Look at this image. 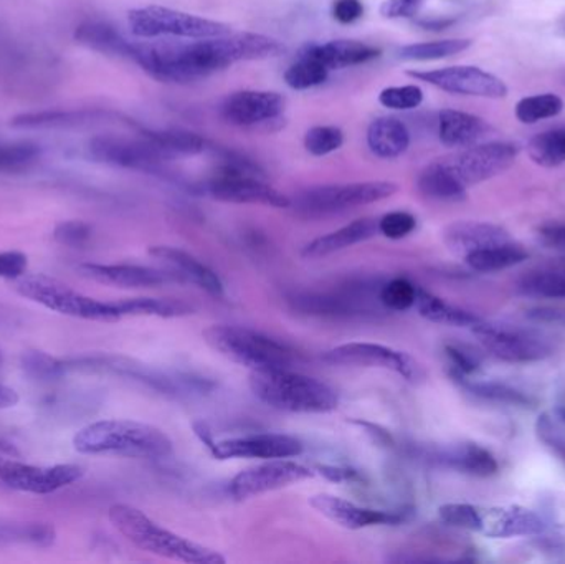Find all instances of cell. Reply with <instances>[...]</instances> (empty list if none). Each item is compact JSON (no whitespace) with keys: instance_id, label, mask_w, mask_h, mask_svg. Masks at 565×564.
<instances>
[{"instance_id":"cell-20","label":"cell","mask_w":565,"mask_h":564,"mask_svg":"<svg viewBox=\"0 0 565 564\" xmlns=\"http://www.w3.org/2000/svg\"><path fill=\"white\" fill-rule=\"evenodd\" d=\"M76 270L83 277L99 284L115 285L121 288H158L166 284H184L174 270L142 267V265H103L83 264Z\"/></svg>"},{"instance_id":"cell-11","label":"cell","mask_w":565,"mask_h":564,"mask_svg":"<svg viewBox=\"0 0 565 564\" xmlns=\"http://www.w3.org/2000/svg\"><path fill=\"white\" fill-rule=\"evenodd\" d=\"M471 330L484 350L504 363H536L553 354L550 341L526 328L484 323L481 320Z\"/></svg>"},{"instance_id":"cell-58","label":"cell","mask_w":565,"mask_h":564,"mask_svg":"<svg viewBox=\"0 0 565 564\" xmlns=\"http://www.w3.org/2000/svg\"><path fill=\"white\" fill-rule=\"evenodd\" d=\"M451 19H437V20H420L418 25L424 26L427 30H445L454 23Z\"/></svg>"},{"instance_id":"cell-15","label":"cell","mask_w":565,"mask_h":564,"mask_svg":"<svg viewBox=\"0 0 565 564\" xmlns=\"http://www.w3.org/2000/svg\"><path fill=\"white\" fill-rule=\"evenodd\" d=\"M89 158L103 164L115 168L135 169V171L151 172L159 169L168 159L149 141L146 136L125 138V136L103 135L89 139Z\"/></svg>"},{"instance_id":"cell-44","label":"cell","mask_w":565,"mask_h":564,"mask_svg":"<svg viewBox=\"0 0 565 564\" xmlns=\"http://www.w3.org/2000/svg\"><path fill=\"white\" fill-rule=\"evenodd\" d=\"M418 287L407 278H394L379 291V300L392 311H407L415 307Z\"/></svg>"},{"instance_id":"cell-16","label":"cell","mask_w":565,"mask_h":564,"mask_svg":"<svg viewBox=\"0 0 565 564\" xmlns=\"http://www.w3.org/2000/svg\"><path fill=\"white\" fill-rule=\"evenodd\" d=\"M311 477V470L301 464L274 459L270 462L262 464V466L242 470L232 479L228 492L235 500H247L252 497L274 492V490L285 489V487L302 482Z\"/></svg>"},{"instance_id":"cell-24","label":"cell","mask_w":565,"mask_h":564,"mask_svg":"<svg viewBox=\"0 0 565 564\" xmlns=\"http://www.w3.org/2000/svg\"><path fill=\"white\" fill-rule=\"evenodd\" d=\"M301 53L318 60L331 72L372 62L379 58L382 52L377 46L359 40H331L326 43H308L302 46Z\"/></svg>"},{"instance_id":"cell-27","label":"cell","mask_w":565,"mask_h":564,"mask_svg":"<svg viewBox=\"0 0 565 564\" xmlns=\"http://www.w3.org/2000/svg\"><path fill=\"white\" fill-rule=\"evenodd\" d=\"M99 109H46L13 116L9 125L13 129H72L93 125L105 116Z\"/></svg>"},{"instance_id":"cell-62","label":"cell","mask_w":565,"mask_h":564,"mask_svg":"<svg viewBox=\"0 0 565 564\" xmlns=\"http://www.w3.org/2000/svg\"><path fill=\"white\" fill-rule=\"evenodd\" d=\"M0 364H2V354H0Z\"/></svg>"},{"instance_id":"cell-32","label":"cell","mask_w":565,"mask_h":564,"mask_svg":"<svg viewBox=\"0 0 565 564\" xmlns=\"http://www.w3.org/2000/svg\"><path fill=\"white\" fill-rule=\"evenodd\" d=\"M440 460L451 469L475 477H491L498 472L493 454L477 444H461L441 454Z\"/></svg>"},{"instance_id":"cell-2","label":"cell","mask_w":565,"mask_h":564,"mask_svg":"<svg viewBox=\"0 0 565 564\" xmlns=\"http://www.w3.org/2000/svg\"><path fill=\"white\" fill-rule=\"evenodd\" d=\"M76 453L158 460L171 456L174 444L164 430L136 421L108 419L88 424L73 437Z\"/></svg>"},{"instance_id":"cell-17","label":"cell","mask_w":565,"mask_h":564,"mask_svg":"<svg viewBox=\"0 0 565 564\" xmlns=\"http://www.w3.org/2000/svg\"><path fill=\"white\" fill-rule=\"evenodd\" d=\"M215 459H291L301 456L305 446L296 437L285 434H254L212 444Z\"/></svg>"},{"instance_id":"cell-41","label":"cell","mask_w":565,"mask_h":564,"mask_svg":"<svg viewBox=\"0 0 565 564\" xmlns=\"http://www.w3.org/2000/svg\"><path fill=\"white\" fill-rule=\"evenodd\" d=\"M329 70L322 63L306 53L299 52L295 63L285 72L286 85L296 92L315 88L328 79Z\"/></svg>"},{"instance_id":"cell-22","label":"cell","mask_w":565,"mask_h":564,"mask_svg":"<svg viewBox=\"0 0 565 564\" xmlns=\"http://www.w3.org/2000/svg\"><path fill=\"white\" fill-rule=\"evenodd\" d=\"M510 232L501 225L490 222L460 221L447 225L444 231V242L454 254L467 257L471 252L483 251L494 245L511 242Z\"/></svg>"},{"instance_id":"cell-1","label":"cell","mask_w":565,"mask_h":564,"mask_svg":"<svg viewBox=\"0 0 565 564\" xmlns=\"http://www.w3.org/2000/svg\"><path fill=\"white\" fill-rule=\"evenodd\" d=\"M282 52L285 46L274 36L228 32L192 42L132 43L129 58L159 82L191 83L234 63L274 58Z\"/></svg>"},{"instance_id":"cell-53","label":"cell","mask_w":565,"mask_h":564,"mask_svg":"<svg viewBox=\"0 0 565 564\" xmlns=\"http://www.w3.org/2000/svg\"><path fill=\"white\" fill-rule=\"evenodd\" d=\"M424 0H385L381 13L385 19H408L420 9Z\"/></svg>"},{"instance_id":"cell-49","label":"cell","mask_w":565,"mask_h":564,"mask_svg":"<svg viewBox=\"0 0 565 564\" xmlns=\"http://www.w3.org/2000/svg\"><path fill=\"white\" fill-rule=\"evenodd\" d=\"M417 228V219L407 211H392L379 219V234L391 241L408 237Z\"/></svg>"},{"instance_id":"cell-50","label":"cell","mask_w":565,"mask_h":564,"mask_svg":"<svg viewBox=\"0 0 565 564\" xmlns=\"http://www.w3.org/2000/svg\"><path fill=\"white\" fill-rule=\"evenodd\" d=\"M92 225L83 221L60 222L55 231H53L55 242L70 248L85 247V245H88V242L92 241Z\"/></svg>"},{"instance_id":"cell-38","label":"cell","mask_w":565,"mask_h":564,"mask_svg":"<svg viewBox=\"0 0 565 564\" xmlns=\"http://www.w3.org/2000/svg\"><path fill=\"white\" fill-rule=\"evenodd\" d=\"M473 45L470 39L435 40V42L411 43L398 50V58L405 62H435L458 55Z\"/></svg>"},{"instance_id":"cell-19","label":"cell","mask_w":565,"mask_h":564,"mask_svg":"<svg viewBox=\"0 0 565 564\" xmlns=\"http://www.w3.org/2000/svg\"><path fill=\"white\" fill-rule=\"evenodd\" d=\"M309 506L335 525L348 530H362L369 526L398 525L405 522V512H384V510L365 509L331 493H318L309 499Z\"/></svg>"},{"instance_id":"cell-13","label":"cell","mask_w":565,"mask_h":564,"mask_svg":"<svg viewBox=\"0 0 565 564\" xmlns=\"http://www.w3.org/2000/svg\"><path fill=\"white\" fill-rule=\"evenodd\" d=\"M85 476V469L76 464L53 467L30 466L15 457L0 456V483L17 492L50 496L73 486Z\"/></svg>"},{"instance_id":"cell-55","label":"cell","mask_w":565,"mask_h":564,"mask_svg":"<svg viewBox=\"0 0 565 564\" xmlns=\"http://www.w3.org/2000/svg\"><path fill=\"white\" fill-rule=\"evenodd\" d=\"M540 241L547 248L564 252L565 254V224H546L537 231Z\"/></svg>"},{"instance_id":"cell-10","label":"cell","mask_w":565,"mask_h":564,"mask_svg":"<svg viewBox=\"0 0 565 564\" xmlns=\"http://www.w3.org/2000/svg\"><path fill=\"white\" fill-rule=\"evenodd\" d=\"M518 155L520 146L514 142L490 141L460 149L441 161L457 175L461 184L470 188L510 171L516 162Z\"/></svg>"},{"instance_id":"cell-46","label":"cell","mask_w":565,"mask_h":564,"mask_svg":"<svg viewBox=\"0 0 565 564\" xmlns=\"http://www.w3.org/2000/svg\"><path fill=\"white\" fill-rule=\"evenodd\" d=\"M344 145V132L338 126H315L305 135V148L316 158L331 155Z\"/></svg>"},{"instance_id":"cell-52","label":"cell","mask_w":565,"mask_h":564,"mask_svg":"<svg viewBox=\"0 0 565 564\" xmlns=\"http://www.w3.org/2000/svg\"><path fill=\"white\" fill-rule=\"evenodd\" d=\"M29 267V257L23 252H0V278L15 280L22 277Z\"/></svg>"},{"instance_id":"cell-54","label":"cell","mask_w":565,"mask_h":564,"mask_svg":"<svg viewBox=\"0 0 565 564\" xmlns=\"http://www.w3.org/2000/svg\"><path fill=\"white\" fill-rule=\"evenodd\" d=\"M332 15L339 23H354L364 15V6L361 0H335L332 6Z\"/></svg>"},{"instance_id":"cell-45","label":"cell","mask_w":565,"mask_h":564,"mask_svg":"<svg viewBox=\"0 0 565 564\" xmlns=\"http://www.w3.org/2000/svg\"><path fill=\"white\" fill-rule=\"evenodd\" d=\"M20 363L26 376L35 381H55L65 376L62 360L50 357L43 351H25Z\"/></svg>"},{"instance_id":"cell-23","label":"cell","mask_w":565,"mask_h":564,"mask_svg":"<svg viewBox=\"0 0 565 564\" xmlns=\"http://www.w3.org/2000/svg\"><path fill=\"white\" fill-rule=\"evenodd\" d=\"M149 254L158 260L164 262L184 280V284L198 285L212 297L224 295V281L221 280V277L189 252L169 247V245H156V247L149 248Z\"/></svg>"},{"instance_id":"cell-26","label":"cell","mask_w":565,"mask_h":564,"mask_svg":"<svg viewBox=\"0 0 565 564\" xmlns=\"http://www.w3.org/2000/svg\"><path fill=\"white\" fill-rule=\"evenodd\" d=\"M379 234V221L372 217H362L338 231L329 232V234L321 235L309 242L302 248V257L305 258H321L328 255L335 254V252L345 251L352 245L362 244L369 238L375 237Z\"/></svg>"},{"instance_id":"cell-40","label":"cell","mask_w":565,"mask_h":564,"mask_svg":"<svg viewBox=\"0 0 565 564\" xmlns=\"http://www.w3.org/2000/svg\"><path fill=\"white\" fill-rule=\"evenodd\" d=\"M564 111V99L556 93H537L518 102L516 118L523 125H536L544 119L556 118Z\"/></svg>"},{"instance_id":"cell-5","label":"cell","mask_w":565,"mask_h":564,"mask_svg":"<svg viewBox=\"0 0 565 564\" xmlns=\"http://www.w3.org/2000/svg\"><path fill=\"white\" fill-rule=\"evenodd\" d=\"M202 337L212 350L252 371L291 370L298 361L291 348L250 328L212 324Z\"/></svg>"},{"instance_id":"cell-60","label":"cell","mask_w":565,"mask_h":564,"mask_svg":"<svg viewBox=\"0 0 565 564\" xmlns=\"http://www.w3.org/2000/svg\"><path fill=\"white\" fill-rule=\"evenodd\" d=\"M557 29H559V32L565 35V13L561 17L559 23H557Z\"/></svg>"},{"instance_id":"cell-36","label":"cell","mask_w":565,"mask_h":564,"mask_svg":"<svg viewBox=\"0 0 565 564\" xmlns=\"http://www.w3.org/2000/svg\"><path fill=\"white\" fill-rule=\"evenodd\" d=\"M168 161L179 156H198L207 149V141L198 132L185 129H166V131H141Z\"/></svg>"},{"instance_id":"cell-35","label":"cell","mask_w":565,"mask_h":564,"mask_svg":"<svg viewBox=\"0 0 565 564\" xmlns=\"http://www.w3.org/2000/svg\"><path fill=\"white\" fill-rule=\"evenodd\" d=\"M527 258H530V254H527L526 248L511 241L507 244L483 248V251L471 252L465 257V262L475 272L491 274V272L507 270V268L514 267V265L523 264Z\"/></svg>"},{"instance_id":"cell-9","label":"cell","mask_w":565,"mask_h":564,"mask_svg":"<svg viewBox=\"0 0 565 564\" xmlns=\"http://www.w3.org/2000/svg\"><path fill=\"white\" fill-rule=\"evenodd\" d=\"M207 192L215 201L231 202V204L291 207V199L288 195L264 181V171H254V169L224 164V162L214 178L209 181Z\"/></svg>"},{"instance_id":"cell-4","label":"cell","mask_w":565,"mask_h":564,"mask_svg":"<svg viewBox=\"0 0 565 564\" xmlns=\"http://www.w3.org/2000/svg\"><path fill=\"white\" fill-rule=\"evenodd\" d=\"M248 384L258 401L286 413L324 414L339 404L328 384L291 370L252 371Z\"/></svg>"},{"instance_id":"cell-56","label":"cell","mask_w":565,"mask_h":564,"mask_svg":"<svg viewBox=\"0 0 565 564\" xmlns=\"http://www.w3.org/2000/svg\"><path fill=\"white\" fill-rule=\"evenodd\" d=\"M17 404H19V394L12 387L0 384V409H9Z\"/></svg>"},{"instance_id":"cell-30","label":"cell","mask_w":565,"mask_h":564,"mask_svg":"<svg viewBox=\"0 0 565 564\" xmlns=\"http://www.w3.org/2000/svg\"><path fill=\"white\" fill-rule=\"evenodd\" d=\"M520 290L536 298H565V257L551 258L521 277Z\"/></svg>"},{"instance_id":"cell-18","label":"cell","mask_w":565,"mask_h":564,"mask_svg":"<svg viewBox=\"0 0 565 564\" xmlns=\"http://www.w3.org/2000/svg\"><path fill=\"white\" fill-rule=\"evenodd\" d=\"M285 98L277 92H262V89H244L232 93L224 105L222 116L225 121L241 128H254L275 121L285 113Z\"/></svg>"},{"instance_id":"cell-29","label":"cell","mask_w":565,"mask_h":564,"mask_svg":"<svg viewBox=\"0 0 565 564\" xmlns=\"http://www.w3.org/2000/svg\"><path fill=\"white\" fill-rule=\"evenodd\" d=\"M417 188L422 195L438 202H463L468 198L467 185L445 166L441 159L430 162L418 174Z\"/></svg>"},{"instance_id":"cell-39","label":"cell","mask_w":565,"mask_h":564,"mask_svg":"<svg viewBox=\"0 0 565 564\" xmlns=\"http://www.w3.org/2000/svg\"><path fill=\"white\" fill-rule=\"evenodd\" d=\"M530 158L541 168H559L565 162V126L534 136L527 146Z\"/></svg>"},{"instance_id":"cell-43","label":"cell","mask_w":565,"mask_h":564,"mask_svg":"<svg viewBox=\"0 0 565 564\" xmlns=\"http://www.w3.org/2000/svg\"><path fill=\"white\" fill-rule=\"evenodd\" d=\"M463 386L470 391L473 396L493 403L511 404V406H530L531 397L514 387L500 383H470V381H460Z\"/></svg>"},{"instance_id":"cell-47","label":"cell","mask_w":565,"mask_h":564,"mask_svg":"<svg viewBox=\"0 0 565 564\" xmlns=\"http://www.w3.org/2000/svg\"><path fill=\"white\" fill-rule=\"evenodd\" d=\"M379 103L384 108L395 109V111H408L424 103V89L417 85L388 86L382 89Z\"/></svg>"},{"instance_id":"cell-37","label":"cell","mask_w":565,"mask_h":564,"mask_svg":"<svg viewBox=\"0 0 565 564\" xmlns=\"http://www.w3.org/2000/svg\"><path fill=\"white\" fill-rule=\"evenodd\" d=\"M55 529L49 523L17 522L0 519V546H50L55 542Z\"/></svg>"},{"instance_id":"cell-59","label":"cell","mask_w":565,"mask_h":564,"mask_svg":"<svg viewBox=\"0 0 565 564\" xmlns=\"http://www.w3.org/2000/svg\"><path fill=\"white\" fill-rule=\"evenodd\" d=\"M0 456L3 457H20L19 450H17L15 446L7 443V440L0 439Z\"/></svg>"},{"instance_id":"cell-57","label":"cell","mask_w":565,"mask_h":564,"mask_svg":"<svg viewBox=\"0 0 565 564\" xmlns=\"http://www.w3.org/2000/svg\"><path fill=\"white\" fill-rule=\"evenodd\" d=\"M321 473L328 477L329 480H334V482H341V480L354 476V472H351V470L339 469V467H321Z\"/></svg>"},{"instance_id":"cell-12","label":"cell","mask_w":565,"mask_h":564,"mask_svg":"<svg viewBox=\"0 0 565 564\" xmlns=\"http://www.w3.org/2000/svg\"><path fill=\"white\" fill-rule=\"evenodd\" d=\"M407 75L451 95L501 99L507 98L510 93V88L500 76L480 66L457 65L438 70H408Z\"/></svg>"},{"instance_id":"cell-28","label":"cell","mask_w":565,"mask_h":564,"mask_svg":"<svg viewBox=\"0 0 565 564\" xmlns=\"http://www.w3.org/2000/svg\"><path fill=\"white\" fill-rule=\"evenodd\" d=\"M367 146L377 158H401L411 146V131L401 119L381 116L369 125Z\"/></svg>"},{"instance_id":"cell-25","label":"cell","mask_w":565,"mask_h":564,"mask_svg":"<svg viewBox=\"0 0 565 564\" xmlns=\"http://www.w3.org/2000/svg\"><path fill=\"white\" fill-rule=\"evenodd\" d=\"M490 125L480 116L460 109H441L438 113V138L447 148L463 149L487 138Z\"/></svg>"},{"instance_id":"cell-3","label":"cell","mask_w":565,"mask_h":564,"mask_svg":"<svg viewBox=\"0 0 565 564\" xmlns=\"http://www.w3.org/2000/svg\"><path fill=\"white\" fill-rule=\"evenodd\" d=\"M108 519L129 543L142 552L188 564L225 563L221 553L169 532L135 507L116 503L109 507Z\"/></svg>"},{"instance_id":"cell-61","label":"cell","mask_w":565,"mask_h":564,"mask_svg":"<svg viewBox=\"0 0 565 564\" xmlns=\"http://www.w3.org/2000/svg\"><path fill=\"white\" fill-rule=\"evenodd\" d=\"M559 413H561V419H563L565 423V409H561Z\"/></svg>"},{"instance_id":"cell-33","label":"cell","mask_w":565,"mask_h":564,"mask_svg":"<svg viewBox=\"0 0 565 564\" xmlns=\"http://www.w3.org/2000/svg\"><path fill=\"white\" fill-rule=\"evenodd\" d=\"M415 308H417L420 317L431 321V323L448 324V327L457 328H473L481 321L480 318L471 313V311L454 307V305L447 304V301L428 294V291L422 290V288H418Z\"/></svg>"},{"instance_id":"cell-6","label":"cell","mask_w":565,"mask_h":564,"mask_svg":"<svg viewBox=\"0 0 565 564\" xmlns=\"http://www.w3.org/2000/svg\"><path fill=\"white\" fill-rule=\"evenodd\" d=\"M12 281L17 294L56 313L79 318V320L99 321V323H115L121 320L113 301H99L86 297L56 278L40 274H23L22 277Z\"/></svg>"},{"instance_id":"cell-21","label":"cell","mask_w":565,"mask_h":564,"mask_svg":"<svg viewBox=\"0 0 565 564\" xmlns=\"http://www.w3.org/2000/svg\"><path fill=\"white\" fill-rule=\"evenodd\" d=\"M480 530L488 539H514V536L540 535L546 529L544 520L533 510L523 507H490L481 509Z\"/></svg>"},{"instance_id":"cell-7","label":"cell","mask_w":565,"mask_h":564,"mask_svg":"<svg viewBox=\"0 0 565 564\" xmlns=\"http://www.w3.org/2000/svg\"><path fill=\"white\" fill-rule=\"evenodd\" d=\"M398 191L395 182L367 181L352 184L315 185L296 195L291 207L301 217L321 219L328 215L341 214L349 209L375 204L392 198Z\"/></svg>"},{"instance_id":"cell-31","label":"cell","mask_w":565,"mask_h":564,"mask_svg":"<svg viewBox=\"0 0 565 564\" xmlns=\"http://www.w3.org/2000/svg\"><path fill=\"white\" fill-rule=\"evenodd\" d=\"M75 40L79 45L105 55L126 56L131 55L132 43L128 42L111 23L103 20H86L75 29Z\"/></svg>"},{"instance_id":"cell-8","label":"cell","mask_w":565,"mask_h":564,"mask_svg":"<svg viewBox=\"0 0 565 564\" xmlns=\"http://www.w3.org/2000/svg\"><path fill=\"white\" fill-rule=\"evenodd\" d=\"M128 25L132 35L149 40L161 39V36L185 40L212 39V36L231 32V26L217 20L162 6H146L129 10Z\"/></svg>"},{"instance_id":"cell-48","label":"cell","mask_w":565,"mask_h":564,"mask_svg":"<svg viewBox=\"0 0 565 564\" xmlns=\"http://www.w3.org/2000/svg\"><path fill=\"white\" fill-rule=\"evenodd\" d=\"M441 522L445 525L455 526V529L470 530L478 532L480 530V512L478 507L468 506V503H447L438 510Z\"/></svg>"},{"instance_id":"cell-42","label":"cell","mask_w":565,"mask_h":564,"mask_svg":"<svg viewBox=\"0 0 565 564\" xmlns=\"http://www.w3.org/2000/svg\"><path fill=\"white\" fill-rule=\"evenodd\" d=\"M42 149L30 141L0 142V172H20L39 161Z\"/></svg>"},{"instance_id":"cell-34","label":"cell","mask_w":565,"mask_h":564,"mask_svg":"<svg viewBox=\"0 0 565 564\" xmlns=\"http://www.w3.org/2000/svg\"><path fill=\"white\" fill-rule=\"evenodd\" d=\"M119 317H156L181 318L192 315L194 308L182 300L174 298H128V300L113 301Z\"/></svg>"},{"instance_id":"cell-14","label":"cell","mask_w":565,"mask_h":564,"mask_svg":"<svg viewBox=\"0 0 565 564\" xmlns=\"http://www.w3.org/2000/svg\"><path fill=\"white\" fill-rule=\"evenodd\" d=\"M322 360L338 366L382 368L407 381H418L424 376V370L411 354L377 343L341 344L326 351Z\"/></svg>"},{"instance_id":"cell-51","label":"cell","mask_w":565,"mask_h":564,"mask_svg":"<svg viewBox=\"0 0 565 564\" xmlns=\"http://www.w3.org/2000/svg\"><path fill=\"white\" fill-rule=\"evenodd\" d=\"M445 354H447L448 363H450L451 376L458 383L467 380L470 374L477 373L478 368H480L477 358L471 357L460 348L445 347Z\"/></svg>"}]
</instances>
